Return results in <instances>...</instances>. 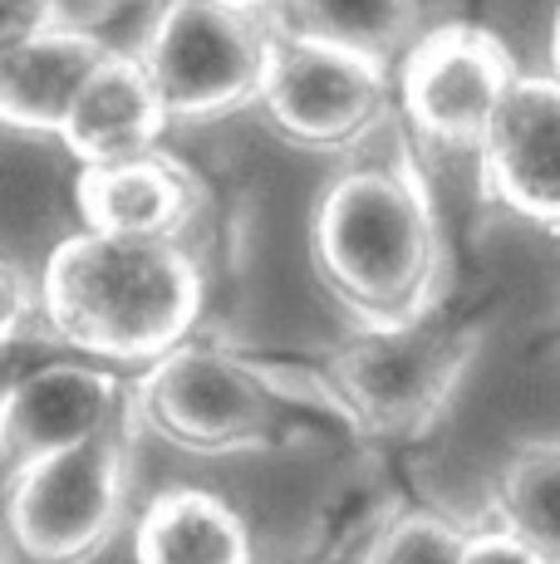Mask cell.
<instances>
[{"label": "cell", "instance_id": "6", "mask_svg": "<svg viewBox=\"0 0 560 564\" xmlns=\"http://www.w3.org/2000/svg\"><path fill=\"white\" fill-rule=\"evenodd\" d=\"M271 25L226 0H168L143 59L168 123H212L261 99Z\"/></svg>", "mask_w": 560, "mask_h": 564}, {"label": "cell", "instance_id": "9", "mask_svg": "<svg viewBox=\"0 0 560 564\" xmlns=\"http://www.w3.org/2000/svg\"><path fill=\"white\" fill-rule=\"evenodd\" d=\"M114 427H138L133 378L114 364L55 349L35 364V373L0 412V476L84 447Z\"/></svg>", "mask_w": 560, "mask_h": 564}, {"label": "cell", "instance_id": "4", "mask_svg": "<svg viewBox=\"0 0 560 564\" xmlns=\"http://www.w3.org/2000/svg\"><path fill=\"white\" fill-rule=\"evenodd\" d=\"M477 339L443 324H389V329H354L325 354L310 373L320 378L335 417L354 422L369 437H418L452 403Z\"/></svg>", "mask_w": 560, "mask_h": 564}, {"label": "cell", "instance_id": "5", "mask_svg": "<svg viewBox=\"0 0 560 564\" xmlns=\"http://www.w3.org/2000/svg\"><path fill=\"white\" fill-rule=\"evenodd\" d=\"M133 427L69 447L6 476L0 525L25 564H94L128 516Z\"/></svg>", "mask_w": 560, "mask_h": 564}, {"label": "cell", "instance_id": "7", "mask_svg": "<svg viewBox=\"0 0 560 564\" xmlns=\"http://www.w3.org/2000/svg\"><path fill=\"white\" fill-rule=\"evenodd\" d=\"M256 104L290 143L359 148L389 118V69L276 25Z\"/></svg>", "mask_w": 560, "mask_h": 564}, {"label": "cell", "instance_id": "13", "mask_svg": "<svg viewBox=\"0 0 560 564\" xmlns=\"http://www.w3.org/2000/svg\"><path fill=\"white\" fill-rule=\"evenodd\" d=\"M168 128V108L158 99L138 54H104V64L79 89L69 118L60 128V143L79 167L153 153Z\"/></svg>", "mask_w": 560, "mask_h": 564}, {"label": "cell", "instance_id": "11", "mask_svg": "<svg viewBox=\"0 0 560 564\" xmlns=\"http://www.w3.org/2000/svg\"><path fill=\"white\" fill-rule=\"evenodd\" d=\"M74 212L84 231L109 236H177L192 226L197 212V177L187 162L163 148L138 158L79 167L74 177Z\"/></svg>", "mask_w": 560, "mask_h": 564}, {"label": "cell", "instance_id": "14", "mask_svg": "<svg viewBox=\"0 0 560 564\" xmlns=\"http://www.w3.org/2000/svg\"><path fill=\"white\" fill-rule=\"evenodd\" d=\"M133 564H256V540L222 491L163 486L133 520Z\"/></svg>", "mask_w": 560, "mask_h": 564}, {"label": "cell", "instance_id": "22", "mask_svg": "<svg viewBox=\"0 0 560 564\" xmlns=\"http://www.w3.org/2000/svg\"><path fill=\"white\" fill-rule=\"evenodd\" d=\"M369 540V535H364ZM364 540L359 545H344V550H330V555H320L315 564H364Z\"/></svg>", "mask_w": 560, "mask_h": 564}, {"label": "cell", "instance_id": "19", "mask_svg": "<svg viewBox=\"0 0 560 564\" xmlns=\"http://www.w3.org/2000/svg\"><path fill=\"white\" fill-rule=\"evenodd\" d=\"M69 20L64 0H0V54L20 50L25 40L45 35L50 25Z\"/></svg>", "mask_w": 560, "mask_h": 564}, {"label": "cell", "instance_id": "16", "mask_svg": "<svg viewBox=\"0 0 560 564\" xmlns=\"http://www.w3.org/2000/svg\"><path fill=\"white\" fill-rule=\"evenodd\" d=\"M497 525L521 535L541 560L560 564V442H531L506 462Z\"/></svg>", "mask_w": 560, "mask_h": 564}, {"label": "cell", "instance_id": "23", "mask_svg": "<svg viewBox=\"0 0 560 564\" xmlns=\"http://www.w3.org/2000/svg\"><path fill=\"white\" fill-rule=\"evenodd\" d=\"M551 69L560 79V6H556V25H551Z\"/></svg>", "mask_w": 560, "mask_h": 564}, {"label": "cell", "instance_id": "2", "mask_svg": "<svg viewBox=\"0 0 560 564\" xmlns=\"http://www.w3.org/2000/svg\"><path fill=\"white\" fill-rule=\"evenodd\" d=\"M310 256L359 329L423 319L443 270V236L408 148L359 158L320 192Z\"/></svg>", "mask_w": 560, "mask_h": 564}, {"label": "cell", "instance_id": "24", "mask_svg": "<svg viewBox=\"0 0 560 564\" xmlns=\"http://www.w3.org/2000/svg\"><path fill=\"white\" fill-rule=\"evenodd\" d=\"M226 6H236V10H251V15H256V10H266V6H286V0H226Z\"/></svg>", "mask_w": 560, "mask_h": 564}, {"label": "cell", "instance_id": "1", "mask_svg": "<svg viewBox=\"0 0 560 564\" xmlns=\"http://www.w3.org/2000/svg\"><path fill=\"white\" fill-rule=\"evenodd\" d=\"M40 329L69 354L148 368L197 334L207 275L177 236L74 231L40 265Z\"/></svg>", "mask_w": 560, "mask_h": 564}, {"label": "cell", "instance_id": "12", "mask_svg": "<svg viewBox=\"0 0 560 564\" xmlns=\"http://www.w3.org/2000/svg\"><path fill=\"white\" fill-rule=\"evenodd\" d=\"M114 54L79 20H60L45 35L25 40L20 50L0 54V123L20 128V133H50L60 138L64 118H69L79 89L89 74Z\"/></svg>", "mask_w": 560, "mask_h": 564}, {"label": "cell", "instance_id": "3", "mask_svg": "<svg viewBox=\"0 0 560 564\" xmlns=\"http://www.w3.org/2000/svg\"><path fill=\"white\" fill-rule=\"evenodd\" d=\"M295 403L330 408L310 388L286 383V368L207 339H187L168 359L133 373L138 422L192 457L271 452L286 437V412Z\"/></svg>", "mask_w": 560, "mask_h": 564}, {"label": "cell", "instance_id": "10", "mask_svg": "<svg viewBox=\"0 0 560 564\" xmlns=\"http://www.w3.org/2000/svg\"><path fill=\"white\" fill-rule=\"evenodd\" d=\"M482 153V177L492 197L516 216L560 226V79L521 74L492 118Z\"/></svg>", "mask_w": 560, "mask_h": 564}, {"label": "cell", "instance_id": "15", "mask_svg": "<svg viewBox=\"0 0 560 564\" xmlns=\"http://www.w3.org/2000/svg\"><path fill=\"white\" fill-rule=\"evenodd\" d=\"M280 30L389 69L418 40V0H286Z\"/></svg>", "mask_w": 560, "mask_h": 564}, {"label": "cell", "instance_id": "20", "mask_svg": "<svg viewBox=\"0 0 560 564\" xmlns=\"http://www.w3.org/2000/svg\"><path fill=\"white\" fill-rule=\"evenodd\" d=\"M60 344L50 339L45 329L35 334H15V339H0V412L10 408V398H15V388L25 383L30 373H35V364L45 359V354H55Z\"/></svg>", "mask_w": 560, "mask_h": 564}, {"label": "cell", "instance_id": "18", "mask_svg": "<svg viewBox=\"0 0 560 564\" xmlns=\"http://www.w3.org/2000/svg\"><path fill=\"white\" fill-rule=\"evenodd\" d=\"M40 329V290L10 256H0V339Z\"/></svg>", "mask_w": 560, "mask_h": 564}, {"label": "cell", "instance_id": "8", "mask_svg": "<svg viewBox=\"0 0 560 564\" xmlns=\"http://www.w3.org/2000/svg\"><path fill=\"white\" fill-rule=\"evenodd\" d=\"M516 79L521 74L492 30L438 25L398 59V113L428 143L482 148Z\"/></svg>", "mask_w": 560, "mask_h": 564}, {"label": "cell", "instance_id": "17", "mask_svg": "<svg viewBox=\"0 0 560 564\" xmlns=\"http://www.w3.org/2000/svg\"><path fill=\"white\" fill-rule=\"evenodd\" d=\"M467 535L438 511H398L364 540V564H462Z\"/></svg>", "mask_w": 560, "mask_h": 564}, {"label": "cell", "instance_id": "21", "mask_svg": "<svg viewBox=\"0 0 560 564\" xmlns=\"http://www.w3.org/2000/svg\"><path fill=\"white\" fill-rule=\"evenodd\" d=\"M462 564H551V560H541L521 535H511L506 525H487V530H472L467 535Z\"/></svg>", "mask_w": 560, "mask_h": 564}]
</instances>
